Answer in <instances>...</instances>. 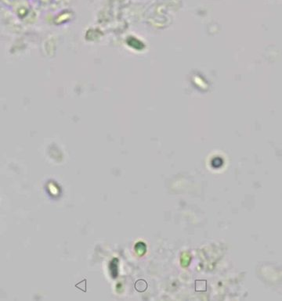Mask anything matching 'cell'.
Masks as SVG:
<instances>
[{
	"mask_svg": "<svg viewBox=\"0 0 282 301\" xmlns=\"http://www.w3.org/2000/svg\"><path fill=\"white\" fill-rule=\"evenodd\" d=\"M118 264H119V260L117 258H114L112 261H111L109 264V271L110 274H111V277L113 278H115L118 277Z\"/></svg>",
	"mask_w": 282,
	"mask_h": 301,
	"instance_id": "6da1fadb",
	"label": "cell"
},
{
	"mask_svg": "<svg viewBox=\"0 0 282 301\" xmlns=\"http://www.w3.org/2000/svg\"><path fill=\"white\" fill-rule=\"evenodd\" d=\"M191 261V255L188 253H184L181 257V265L184 267H187Z\"/></svg>",
	"mask_w": 282,
	"mask_h": 301,
	"instance_id": "277c9868",
	"label": "cell"
},
{
	"mask_svg": "<svg viewBox=\"0 0 282 301\" xmlns=\"http://www.w3.org/2000/svg\"><path fill=\"white\" fill-rule=\"evenodd\" d=\"M135 250L139 256H143L146 253L147 246L143 242H139L135 246Z\"/></svg>",
	"mask_w": 282,
	"mask_h": 301,
	"instance_id": "7a4b0ae2",
	"label": "cell"
},
{
	"mask_svg": "<svg viewBox=\"0 0 282 301\" xmlns=\"http://www.w3.org/2000/svg\"><path fill=\"white\" fill-rule=\"evenodd\" d=\"M135 288L139 292H143L147 288V284L144 280H138L135 284Z\"/></svg>",
	"mask_w": 282,
	"mask_h": 301,
	"instance_id": "3957f363",
	"label": "cell"
}]
</instances>
